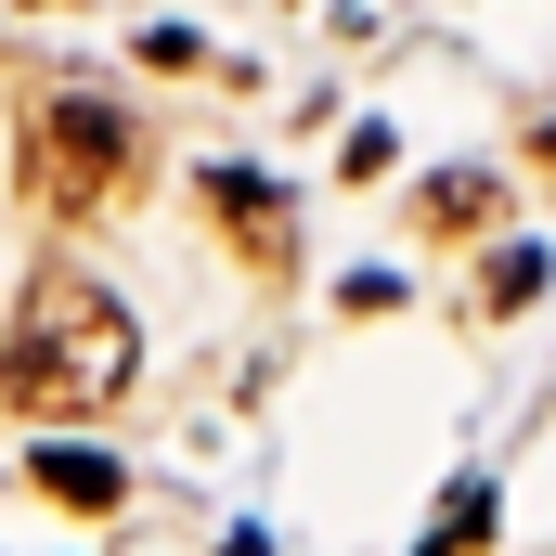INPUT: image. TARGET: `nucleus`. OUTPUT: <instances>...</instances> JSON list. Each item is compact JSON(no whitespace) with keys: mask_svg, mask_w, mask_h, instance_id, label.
Listing matches in <instances>:
<instances>
[{"mask_svg":"<svg viewBox=\"0 0 556 556\" xmlns=\"http://www.w3.org/2000/svg\"><path fill=\"white\" fill-rule=\"evenodd\" d=\"M130 363H142V337H130V311H117L91 273H65V260L26 273L13 337H0V402H13V415H39V427L104 415V402L130 389Z\"/></svg>","mask_w":556,"mask_h":556,"instance_id":"1","label":"nucleus"},{"mask_svg":"<svg viewBox=\"0 0 556 556\" xmlns=\"http://www.w3.org/2000/svg\"><path fill=\"white\" fill-rule=\"evenodd\" d=\"M142 181V117L117 91H39L26 104V194L52 207V220H91V207H117Z\"/></svg>","mask_w":556,"mask_h":556,"instance_id":"2","label":"nucleus"},{"mask_svg":"<svg viewBox=\"0 0 556 556\" xmlns=\"http://www.w3.org/2000/svg\"><path fill=\"white\" fill-rule=\"evenodd\" d=\"M207 207H220V233H233L260 273H285V247H298V233H285V194L260 181V168H207Z\"/></svg>","mask_w":556,"mask_h":556,"instance_id":"3","label":"nucleus"},{"mask_svg":"<svg viewBox=\"0 0 556 556\" xmlns=\"http://www.w3.org/2000/svg\"><path fill=\"white\" fill-rule=\"evenodd\" d=\"M39 492H52V505H78V518H104L130 479H117L104 453H65V440H39Z\"/></svg>","mask_w":556,"mask_h":556,"instance_id":"4","label":"nucleus"}]
</instances>
